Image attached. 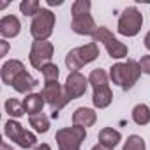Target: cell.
Instances as JSON below:
<instances>
[{
	"mask_svg": "<svg viewBox=\"0 0 150 150\" xmlns=\"http://www.w3.org/2000/svg\"><path fill=\"white\" fill-rule=\"evenodd\" d=\"M92 41L94 42H101L104 48H106V51H108V55L111 57V58H115V60H120V58H125L127 57V53H129V48H127V44H124V42H120L106 27H99L97 28V32L94 34V37H92Z\"/></svg>",
	"mask_w": 150,
	"mask_h": 150,
	"instance_id": "6",
	"label": "cell"
},
{
	"mask_svg": "<svg viewBox=\"0 0 150 150\" xmlns=\"http://www.w3.org/2000/svg\"><path fill=\"white\" fill-rule=\"evenodd\" d=\"M55 28V14L51 9L42 7L35 18H32L30 23V34L34 41H48Z\"/></svg>",
	"mask_w": 150,
	"mask_h": 150,
	"instance_id": "4",
	"label": "cell"
},
{
	"mask_svg": "<svg viewBox=\"0 0 150 150\" xmlns=\"http://www.w3.org/2000/svg\"><path fill=\"white\" fill-rule=\"evenodd\" d=\"M141 27H143V14L139 13V9L134 6L125 7L118 18V25H117L118 34L125 37H134L139 34Z\"/></svg>",
	"mask_w": 150,
	"mask_h": 150,
	"instance_id": "5",
	"label": "cell"
},
{
	"mask_svg": "<svg viewBox=\"0 0 150 150\" xmlns=\"http://www.w3.org/2000/svg\"><path fill=\"white\" fill-rule=\"evenodd\" d=\"M90 9H92V2L90 0H76L71 7V13H72V18L76 16H83V14H90Z\"/></svg>",
	"mask_w": 150,
	"mask_h": 150,
	"instance_id": "24",
	"label": "cell"
},
{
	"mask_svg": "<svg viewBox=\"0 0 150 150\" xmlns=\"http://www.w3.org/2000/svg\"><path fill=\"white\" fill-rule=\"evenodd\" d=\"M41 74H42L44 81H58L60 69H58V65H57V64L50 62V64H46V65L41 69Z\"/></svg>",
	"mask_w": 150,
	"mask_h": 150,
	"instance_id": "25",
	"label": "cell"
},
{
	"mask_svg": "<svg viewBox=\"0 0 150 150\" xmlns=\"http://www.w3.org/2000/svg\"><path fill=\"white\" fill-rule=\"evenodd\" d=\"M139 67H141V72H145V74H148V76H150V55H143L141 57Z\"/></svg>",
	"mask_w": 150,
	"mask_h": 150,
	"instance_id": "27",
	"label": "cell"
},
{
	"mask_svg": "<svg viewBox=\"0 0 150 150\" xmlns=\"http://www.w3.org/2000/svg\"><path fill=\"white\" fill-rule=\"evenodd\" d=\"M122 150H146V145H145V139L138 134H131L127 138V141L124 143Z\"/></svg>",
	"mask_w": 150,
	"mask_h": 150,
	"instance_id": "26",
	"label": "cell"
},
{
	"mask_svg": "<svg viewBox=\"0 0 150 150\" xmlns=\"http://www.w3.org/2000/svg\"><path fill=\"white\" fill-rule=\"evenodd\" d=\"M4 108H6V113L13 118H21L25 115V106H23V101H20V99H14V97L7 99Z\"/></svg>",
	"mask_w": 150,
	"mask_h": 150,
	"instance_id": "21",
	"label": "cell"
},
{
	"mask_svg": "<svg viewBox=\"0 0 150 150\" xmlns=\"http://www.w3.org/2000/svg\"><path fill=\"white\" fill-rule=\"evenodd\" d=\"M113 101V92L110 88V85H103V87H97L94 88V96H92V103L96 108L99 110H104L111 104Z\"/></svg>",
	"mask_w": 150,
	"mask_h": 150,
	"instance_id": "16",
	"label": "cell"
},
{
	"mask_svg": "<svg viewBox=\"0 0 150 150\" xmlns=\"http://www.w3.org/2000/svg\"><path fill=\"white\" fill-rule=\"evenodd\" d=\"M99 57V44L97 42H88L78 48H72L67 55H65V65L71 72H78L83 65L94 62Z\"/></svg>",
	"mask_w": 150,
	"mask_h": 150,
	"instance_id": "2",
	"label": "cell"
},
{
	"mask_svg": "<svg viewBox=\"0 0 150 150\" xmlns=\"http://www.w3.org/2000/svg\"><path fill=\"white\" fill-rule=\"evenodd\" d=\"M97 122V113L92 108H76L72 113V125H80V127H92Z\"/></svg>",
	"mask_w": 150,
	"mask_h": 150,
	"instance_id": "13",
	"label": "cell"
},
{
	"mask_svg": "<svg viewBox=\"0 0 150 150\" xmlns=\"http://www.w3.org/2000/svg\"><path fill=\"white\" fill-rule=\"evenodd\" d=\"M0 150H14L9 143H6V141H2V145H0Z\"/></svg>",
	"mask_w": 150,
	"mask_h": 150,
	"instance_id": "32",
	"label": "cell"
},
{
	"mask_svg": "<svg viewBox=\"0 0 150 150\" xmlns=\"http://www.w3.org/2000/svg\"><path fill=\"white\" fill-rule=\"evenodd\" d=\"M41 94H42L46 104H50V108L57 115L64 106L69 104V101L65 97V92H64V85H60L58 81H44V87H42Z\"/></svg>",
	"mask_w": 150,
	"mask_h": 150,
	"instance_id": "8",
	"label": "cell"
},
{
	"mask_svg": "<svg viewBox=\"0 0 150 150\" xmlns=\"http://www.w3.org/2000/svg\"><path fill=\"white\" fill-rule=\"evenodd\" d=\"M53 53H55V48H53V44L50 41H34L32 48H30V55H28L30 65L34 69L41 71L46 64L51 62Z\"/></svg>",
	"mask_w": 150,
	"mask_h": 150,
	"instance_id": "9",
	"label": "cell"
},
{
	"mask_svg": "<svg viewBox=\"0 0 150 150\" xmlns=\"http://www.w3.org/2000/svg\"><path fill=\"white\" fill-rule=\"evenodd\" d=\"M41 9H42V7H41V2H39V0H23V2L20 4V11H21V14H25V16L35 18Z\"/></svg>",
	"mask_w": 150,
	"mask_h": 150,
	"instance_id": "23",
	"label": "cell"
},
{
	"mask_svg": "<svg viewBox=\"0 0 150 150\" xmlns=\"http://www.w3.org/2000/svg\"><path fill=\"white\" fill-rule=\"evenodd\" d=\"M44 104H46V101H44L42 94H35V92H32V94L25 96V99H23L25 113H28V117L37 115V113H42Z\"/></svg>",
	"mask_w": 150,
	"mask_h": 150,
	"instance_id": "17",
	"label": "cell"
},
{
	"mask_svg": "<svg viewBox=\"0 0 150 150\" xmlns=\"http://www.w3.org/2000/svg\"><path fill=\"white\" fill-rule=\"evenodd\" d=\"M46 4H48V6H62L64 2H62V0H48Z\"/></svg>",
	"mask_w": 150,
	"mask_h": 150,
	"instance_id": "33",
	"label": "cell"
},
{
	"mask_svg": "<svg viewBox=\"0 0 150 150\" xmlns=\"http://www.w3.org/2000/svg\"><path fill=\"white\" fill-rule=\"evenodd\" d=\"M28 124L35 132L42 134V132H48L50 129V117H46L44 113H37V115L28 117Z\"/></svg>",
	"mask_w": 150,
	"mask_h": 150,
	"instance_id": "20",
	"label": "cell"
},
{
	"mask_svg": "<svg viewBox=\"0 0 150 150\" xmlns=\"http://www.w3.org/2000/svg\"><path fill=\"white\" fill-rule=\"evenodd\" d=\"M88 78H85L83 74L78 71V72H69V76L64 83V92H65V97L67 101H74L81 96H85L87 88H88Z\"/></svg>",
	"mask_w": 150,
	"mask_h": 150,
	"instance_id": "10",
	"label": "cell"
},
{
	"mask_svg": "<svg viewBox=\"0 0 150 150\" xmlns=\"http://www.w3.org/2000/svg\"><path fill=\"white\" fill-rule=\"evenodd\" d=\"M108 74H110V80L113 81V85H118L122 90H131L141 76V67H139V62L129 58L127 62L113 64Z\"/></svg>",
	"mask_w": 150,
	"mask_h": 150,
	"instance_id": "1",
	"label": "cell"
},
{
	"mask_svg": "<svg viewBox=\"0 0 150 150\" xmlns=\"http://www.w3.org/2000/svg\"><path fill=\"white\" fill-rule=\"evenodd\" d=\"M21 32V23L16 16L13 14H6L2 20H0V35L4 39H11V37H16L20 35Z\"/></svg>",
	"mask_w": 150,
	"mask_h": 150,
	"instance_id": "14",
	"label": "cell"
},
{
	"mask_svg": "<svg viewBox=\"0 0 150 150\" xmlns=\"http://www.w3.org/2000/svg\"><path fill=\"white\" fill-rule=\"evenodd\" d=\"M131 117H132L134 124H138V125H148L150 124V108L146 104L139 103V104H136L132 108Z\"/></svg>",
	"mask_w": 150,
	"mask_h": 150,
	"instance_id": "19",
	"label": "cell"
},
{
	"mask_svg": "<svg viewBox=\"0 0 150 150\" xmlns=\"http://www.w3.org/2000/svg\"><path fill=\"white\" fill-rule=\"evenodd\" d=\"M88 83L92 85V88L108 85V83H110V74H108L104 69H94V71L90 72V76H88Z\"/></svg>",
	"mask_w": 150,
	"mask_h": 150,
	"instance_id": "22",
	"label": "cell"
},
{
	"mask_svg": "<svg viewBox=\"0 0 150 150\" xmlns=\"http://www.w3.org/2000/svg\"><path fill=\"white\" fill-rule=\"evenodd\" d=\"M4 132H6V136L11 139V141H14L18 146H21V148H32V146H37V136L34 134V132H30V131H27L18 120H14V118H11V120H7L6 122V125H4Z\"/></svg>",
	"mask_w": 150,
	"mask_h": 150,
	"instance_id": "7",
	"label": "cell"
},
{
	"mask_svg": "<svg viewBox=\"0 0 150 150\" xmlns=\"http://www.w3.org/2000/svg\"><path fill=\"white\" fill-rule=\"evenodd\" d=\"M0 46H2V51H0V57H6V55H7V51H9V42H7L6 39H2V41H0Z\"/></svg>",
	"mask_w": 150,
	"mask_h": 150,
	"instance_id": "28",
	"label": "cell"
},
{
	"mask_svg": "<svg viewBox=\"0 0 150 150\" xmlns=\"http://www.w3.org/2000/svg\"><path fill=\"white\" fill-rule=\"evenodd\" d=\"M27 69H25V64L21 62V60H16V58H13V60H7V62H4V65H2V69H0V76H2V81H4V85H9V87H13V83L16 81V78L20 76V74H23Z\"/></svg>",
	"mask_w": 150,
	"mask_h": 150,
	"instance_id": "11",
	"label": "cell"
},
{
	"mask_svg": "<svg viewBox=\"0 0 150 150\" xmlns=\"http://www.w3.org/2000/svg\"><path fill=\"white\" fill-rule=\"evenodd\" d=\"M120 141H122V134H120L117 129H113V127H104V129L99 131V143H103V145H106V146H110V148H115Z\"/></svg>",
	"mask_w": 150,
	"mask_h": 150,
	"instance_id": "18",
	"label": "cell"
},
{
	"mask_svg": "<svg viewBox=\"0 0 150 150\" xmlns=\"http://www.w3.org/2000/svg\"><path fill=\"white\" fill-rule=\"evenodd\" d=\"M143 42H145V48H146V50L150 51V32H146V35H145Z\"/></svg>",
	"mask_w": 150,
	"mask_h": 150,
	"instance_id": "31",
	"label": "cell"
},
{
	"mask_svg": "<svg viewBox=\"0 0 150 150\" xmlns=\"http://www.w3.org/2000/svg\"><path fill=\"white\" fill-rule=\"evenodd\" d=\"M71 28L74 34H78V35H92L97 32V25L92 18V14H83V16H76V18H72L71 21Z\"/></svg>",
	"mask_w": 150,
	"mask_h": 150,
	"instance_id": "12",
	"label": "cell"
},
{
	"mask_svg": "<svg viewBox=\"0 0 150 150\" xmlns=\"http://www.w3.org/2000/svg\"><path fill=\"white\" fill-rule=\"evenodd\" d=\"M92 150H115V148H110V146H106V145H103V143H97V145L92 146Z\"/></svg>",
	"mask_w": 150,
	"mask_h": 150,
	"instance_id": "29",
	"label": "cell"
},
{
	"mask_svg": "<svg viewBox=\"0 0 150 150\" xmlns=\"http://www.w3.org/2000/svg\"><path fill=\"white\" fill-rule=\"evenodd\" d=\"M87 138V129L80 125H71L57 131L55 139L58 145V150H80L83 141Z\"/></svg>",
	"mask_w": 150,
	"mask_h": 150,
	"instance_id": "3",
	"label": "cell"
},
{
	"mask_svg": "<svg viewBox=\"0 0 150 150\" xmlns=\"http://www.w3.org/2000/svg\"><path fill=\"white\" fill-rule=\"evenodd\" d=\"M34 150H51V146L48 143H39L37 146H34Z\"/></svg>",
	"mask_w": 150,
	"mask_h": 150,
	"instance_id": "30",
	"label": "cell"
},
{
	"mask_svg": "<svg viewBox=\"0 0 150 150\" xmlns=\"http://www.w3.org/2000/svg\"><path fill=\"white\" fill-rule=\"evenodd\" d=\"M39 85V81L32 76V74H28V71H25L23 74H20V76L16 78V81L13 83V88L20 94H32V90Z\"/></svg>",
	"mask_w": 150,
	"mask_h": 150,
	"instance_id": "15",
	"label": "cell"
}]
</instances>
